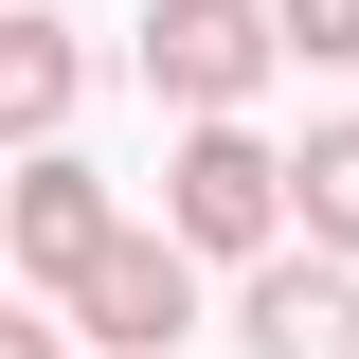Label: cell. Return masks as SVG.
Returning a JSON list of instances; mask_svg holds the SVG:
<instances>
[{
    "instance_id": "cell-9",
    "label": "cell",
    "mask_w": 359,
    "mask_h": 359,
    "mask_svg": "<svg viewBox=\"0 0 359 359\" xmlns=\"http://www.w3.org/2000/svg\"><path fill=\"white\" fill-rule=\"evenodd\" d=\"M0 359H72V341H54V323H18V306H0Z\"/></svg>"
},
{
    "instance_id": "cell-1",
    "label": "cell",
    "mask_w": 359,
    "mask_h": 359,
    "mask_svg": "<svg viewBox=\"0 0 359 359\" xmlns=\"http://www.w3.org/2000/svg\"><path fill=\"white\" fill-rule=\"evenodd\" d=\"M162 233L180 252H233V269H269L287 252V144H252V108H233V126H180V162H162Z\"/></svg>"
},
{
    "instance_id": "cell-6",
    "label": "cell",
    "mask_w": 359,
    "mask_h": 359,
    "mask_svg": "<svg viewBox=\"0 0 359 359\" xmlns=\"http://www.w3.org/2000/svg\"><path fill=\"white\" fill-rule=\"evenodd\" d=\"M72 108H90V36H72V18H36V0H0V162L54 144Z\"/></svg>"
},
{
    "instance_id": "cell-7",
    "label": "cell",
    "mask_w": 359,
    "mask_h": 359,
    "mask_svg": "<svg viewBox=\"0 0 359 359\" xmlns=\"http://www.w3.org/2000/svg\"><path fill=\"white\" fill-rule=\"evenodd\" d=\"M287 216H306V252L359 269V108H323V126L287 144Z\"/></svg>"
},
{
    "instance_id": "cell-4",
    "label": "cell",
    "mask_w": 359,
    "mask_h": 359,
    "mask_svg": "<svg viewBox=\"0 0 359 359\" xmlns=\"http://www.w3.org/2000/svg\"><path fill=\"white\" fill-rule=\"evenodd\" d=\"M72 323H90V359H180V323H198V252H180V233H126V252L72 287Z\"/></svg>"
},
{
    "instance_id": "cell-8",
    "label": "cell",
    "mask_w": 359,
    "mask_h": 359,
    "mask_svg": "<svg viewBox=\"0 0 359 359\" xmlns=\"http://www.w3.org/2000/svg\"><path fill=\"white\" fill-rule=\"evenodd\" d=\"M269 36H287V72H359V0H269Z\"/></svg>"
},
{
    "instance_id": "cell-10",
    "label": "cell",
    "mask_w": 359,
    "mask_h": 359,
    "mask_svg": "<svg viewBox=\"0 0 359 359\" xmlns=\"http://www.w3.org/2000/svg\"><path fill=\"white\" fill-rule=\"evenodd\" d=\"M0 306H18V287H0Z\"/></svg>"
},
{
    "instance_id": "cell-2",
    "label": "cell",
    "mask_w": 359,
    "mask_h": 359,
    "mask_svg": "<svg viewBox=\"0 0 359 359\" xmlns=\"http://www.w3.org/2000/svg\"><path fill=\"white\" fill-rule=\"evenodd\" d=\"M269 72H287L269 0H144V90H162L180 126H233V108H252Z\"/></svg>"
},
{
    "instance_id": "cell-5",
    "label": "cell",
    "mask_w": 359,
    "mask_h": 359,
    "mask_svg": "<svg viewBox=\"0 0 359 359\" xmlns=\"http://www.w3.org/2000/svg\"><path fill=\"white\" fill-rule=\"evenodd\" d=\"M233 341L252 359H359V269L341 252H269L252 306H233Z\"/></svg>"
},
{
    "instance_id": "cell-3",
    "label": "cell",
    "mask_w": 359,
    "mask_h": 359,
    "mask_svg": "<svg viewBox=\"0 0 359 359\" xmlns=\"http://www.w3.org/2000/svg\"><path fill=\"white\" fill-rule=\"evenodd\" d=\"M0 233H18V287H90V269L126 252L144 216L72 162V144H18V180H0Z\"/></svg>"
}]
</instances>
